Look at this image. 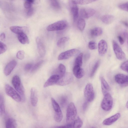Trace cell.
<instances>
[{
	"label": "cell",
	"instance_id": "1",
	"mask_svg": "<svg viewBox=\"0 0 128 128\" xmlns=\"http://www.w3.org/2000/svg\"><path fill=\"white\" fill-rule=\"evenodd\" d=\"M12 82L15 90L20 94L22 100H24L25 99L24 91L19 77L17 75L14 76L12 78Z\"/></svg>",
	"mask_w": 128,
	"mask_h": 128
},
{
	"label": "cell",
	"instance_id": "2",
	"mask_svg": "<svg viewBox=\"0 0 128 128\" xmlns=\"http://www.w3.org/2000/svg\"><path fill=\"white\" fill-rule=\"evenodd\" d=\"M77 114L76 108L72 102L69 104L66 110V122L67 124L73 123Z\"/></svg>",
	"mask_w": 128,
	"mask_h": 128
},
{
	"label": "cell",
	"instance_id": "3",
	"mask_svg": "<svg viewBox=\"0 0 128 128\" xmlns=\"http://www.w3.org/2000/svg\"><path fill=\"white\" fill-rule=\"evenodd\" d=\"M68 25V22L66 20H59L48 26L46 30L48 31L62 30L66 28Z\"/></svg>",
	"mask_w": 128,
	"mask_h": 128
},
{
	"label": "cell",
	"instance_id": "4",
	"mask_svg": "<svg viewBox=\"0 0 128 128\" xmlns=\"http://www.w3.org/2000/svg\"><path fill=\"white\" fill-rule=\"evenodd\" d=\"M113 104V99L110 94L107 93L104 95L101 103V107L104 110L108 111L110 110Z\"/></svg>",
	"mask_w": 128,
	"mask_h": 128
},
{
	"label": "cell",
	"instance_id": "5",
	"mask_svg": "<svg viewBox=\"0 0 128 128\" xmlns=\"http://www.w3.org/2000/svg\"><path fill=\"white\" fill-rule=\"evenodd\" d=\"M5 89L6 93L7 95L14 100L18 102L22 100V98L20 94L9 84H6Z\"/></svg>",
	"mask_w": 128,
	"mask_h": 128
},
{
	"label": "cell",
	"instance_id": "6",
	"mask_svg": "<svg viewBox=\"0 0 128 128\" xmlns=\"http://www.w3.org/2000/svg\"><path fill=\"white\" fill-rule=\"evenodd\" d=\"M84 93L85 98L88 102H91L94 100V93L92 84L89 83L86 85L84 90Z\"/></svg>",
	"mask_w": 128,
	"mask_h": 128
},
{
	"label": "cell",
	"instance_id": "7",
	"mask_svg": "<svg viewBox=\"0 0 128 128\" xmlns=\"http://www.w3.org/2000/svg\"><path fill=\"white\" fill-rule=\"evenodd\" d=\"M113 49L117 58L120 60H124L126 57L124 53L117 43L114 40L112 42Z\"/></svg>",
	"mask_w": 128,
	"mask_h": 128
},
{
	"label": "cell",
	"instance_id": "8",
	"mask_svg": "<svg viewBox=\"0 0 128 128\" xmlns=\"http://www.w3.org/2000/svg\"><path fill=\"white\" fill-rule=\"evenodd\" d=\"M79 51L76 49L68 50L60 53L58 56V60H62L68 59L78 54Z\"/></svg>",
	"mask_w": 128,
	"mask_h": 128
},
{
	"label": "cell",
	"instance_id": "9",
	"mask_svg": "<svg viewBox=\"0 0 128 128\" xmlns=\"http://www.w3.org/2000/svg\"><path fill=\"white\" fill-rule=\"evenodd\" d=\"M73 77L71 74L70 73H65L60 79L56 84L60 86H64L70 84L72 81Z\"/></svg>",
	"mask_w": 128,
	"mask_h": 128
},
{
	"label": "cell",
	"instance_id": "10",
	"mask_svg": "<svg viewBox=\"0 0 128 128\" xmlns=\"http://www.w3.org/2000/svg\"><path fill=\"white\" fill-rule=\"evenodd\" d=\"M69 5L74 21H76L78 16V8L77 4L74 0H69Z\"/></svg>",
	"mask_w": 128,
	"mask_h": 128
},
{
	"label": "cell",
	"instance_id": "11",
	"mask_svg": "<svg viewBox=\"0 0 128 128\" xmlns=\"http://www.w3.org/2000/svg\"><path fill=\"white\" fill-rule=\"evenodd\" d=\"M95 13L96 11L94 9L90 8H82L80 9V12L81 16L86 18L93 16Z\"/></svg>",
	"mask_w": 128,
	"mask_h": 128
},
{
	"label": "cell",
	"instance_id": "12",
	"mask_svg": "<svg viewBox=\"0 0 128 128\" xmlns=\"http://www.w3.org/2000/svg\"><path fill=\"white\" fill-rule=\"evenodd\" d=\"M60 77L58 74H54L51 76L44 83V87L46 88L49 86L56 84Z\"/></svg>",
	"mask_w": 128,
	"mask_h": 128
},
{
	"label": "cell",
	"instance_id": "13",
	"mask_svg": "<svg viewBox=\"0 0 128 128\" xmlns=\"http://www.w3.org/2000/svg\"><path fill=\"white\" fill-rule=\"evenodd\" d=\"M98 46L99 55L101 56H104L106 53L108 49L106 42L103 40H101L98 43Z\"/></svg>",
	"mask_w": 128,
	"mask_h": 128
},
{
	"label": "cell",
	"instance_id": "14",
	"mask_svg": "<svg viewBox=\"0 0 128 128\" xmlns=\"http://www.w3.org/2000/svg\"><path fill=\"white\" fill-rule=\"evenodd\" d=\"M17 64L16 61L13 60L8 63L5 66L4 70V73L6 76L10 74Z\"/></svg>",
	"mask_w": 128,
	"mask_h": 128
},
{
	"label": "cell",
	"instance_id": "15",
	"mask_svg": "<svg viewBox=\"0 0 128 128\" xmlns=\"http://www.w3.org/2000/svg\"><path fill=\"white\" fill-rule=\"evenodd\" d=\"M128 76L123 74H118L114 76L116 82L121 86H124L126 82Z\"/></svg>",
	"mask_w": 128,
	"mask_h": 128
},
{
	"label": "cell",
	"instance_id": "16",
	"mask_svg": "<svg viewBox=\"0 0 128 128\" xmlns=\"http://www.w3.org/2000/svg\"><path fill=\"white\" fill-rule=\"evenodd\" d=\"M10 29L12 32L18 34L22 33L26 34L28 31V28L26 26H12L10 27Z\"/></svg>",
	"mask_w": 128,
	"mask_h": 128
},
{
	"label": "cell",
	"instance_id": "17",
	"mask_svg": "<svg viewBox=\"0 0 128 128\" xmlns=\"http://www.w3.org/2000/svg\"><path fill=\"white\" fill-rule=\"evenodd\" d=\"M120 116V113H118L104 120L102 122L103 124L109 126L113 124L118 120Z\"/></svg>",
	"mask_w": 128,
	"mask_h": 128
},
{
	"label": "cell",
	"instance_id": "18",
	"mask_svg": "<svg viewBox=\"0 0 128 128\" xmlns=\"http://www.w3.org/2000/svg\"><path fill=\"white\" fill-rule=\"evenodd\" d=\"M36 41L37 44V49L38 54L40 56L44 57L45 54L46 52L44 46L38 37L36 38Z\"/></svg>",
	"mask_w": 128,
	"mask_h": 128
},
{
	"label": "cell",
	"instance_id": "19",
	"mask_svg": "<svg viewBox=\"0 0 128 128\" xmlns=\"http://www.w3.org/2000/svg\"><path fill=\"white\" fill-rule=\"evenodd\" d=\"M30 100L33 106L36 105L38 102V92L34 88H32L30 90Z\"/></svg>",
	"mask_w": 128,
	"mask_h": 128
},
{
	"label": "cell",
	"instance_id": "20",
	"mask_svg": "<svg viewBox=\"0 0 128 128\" xmlns=\"http://www.w3.org/2000/svg\"><path fill=\"white\" fill-rule=\"evenodd\" d=\"M72 70L74 74L77 78H82L84 74V70L79 66L75 65L73 67Z\"/></svg>",
	"mask_w": 128,
	"mask_h": 128
},
{
	"label": "cell",
	"instance_id": "21",
	"mask_svg": "<svg viewBox=\"0 0 128 128\" xmlns=\"http://www.w3.org/2000/svg\"><path fill=\"white\" fill-rule=\"evenodd\" d=\"M101 81L102 91L104 95L107 93L110 90V88L108 83L102 76L100 78Z\"/></svg>",
	"mask_w": 128,
	"mask_h": 128
},
{
	"label": "cell",
	"instance_id": "22",
	"mask_svg": "<svg viewBox=\"0 0 128 128\" xmlns=\"http://www.w3.org/2000/svg\"><path fill=\"white\" fill-rule=\"evenodd\" d=\"M18 38L20 42L23 44H28L29 43L28 37L25 33H22L18 34Z\"/></svg>",
	"mask_w": 128,
	"mask_h": 128
},
{
	"label": "cell",
	"instance_id": "23",
	"mask_svg": "<svg viewBox=\"0 0 128 128\" xmlns=\"http://www.w3.org/2000/svg\"><path fill=\"white\" fill-rule=\"evenodd\" d=\"M114 17L112 15L106 14L102 16L101 18L102 21L106 24L111 23L114 21Z\"/></svg>",
	"mask_w": 128,
	"mask_h": 128
},
{
	"label": "cell",
	"instance_id": "24",
	"mask_svg": "<svg viewBox=\"0 0 128 128\" xmlns=\"http://www.w3.org/2000/svg\"><path fill=\"white\" fill-rule=\"evenodd\" d=\"M17 125L15 120L12 118H9L6 120V127L7 128H16Z\"/></svg>",
	"mask_w": 128,
	"mask_h": 128
},
{
	"label": "cell",
	"instance_id": "25",
	"mask_svg": "<svg viewBox=\"0 0 128 128\" xmlns=\"http://www.w3.org/2000/svg\"><path fill=\"white\" fill-rule=\"evenodd\" d=\"M102 32V28L99 27H96L92 29L90 32L92 36H96L101 35Z\"/></svg>",
	"mask_w": 128,
	"mask_h": 128
},
{
	"label": "cell",
	"instance_id": "26",
	"mask_svg": "<svg viewBox=\"0 0 128 128\" xmlns=\"http://www.w3.org/2000/svg\"><path fill=\"white\" fill-rule=\"evenodd\" d=\"M51 100L52 104L55 112L62 111L58 104L55 100L53 98H52Z\"/></svg>",
	"mask_w": 128,
	"mask_h": 128
},
{
	"label": "cell",
	"instance_id": "27",
	"mask_svg": "<svg viewBox=\"0 0 128 128\" xmlns=\"http://www.w3.org/2000/svg\"><path fill=\"white\" fill-rule=\"evenodd\" d=\"M77 26L79 29L81 31H83L84 28L86 25V23L84 20L82 18H79L78 21Z\"/></svg>",
	"mask_w": 128,
	"mask_h": 128
},
{
	"label": "cell",
	"instance_id": "28",
	"mask_svg": "<svg viewBox=\"0 0 128 128\" xmlns=\"http://www.w3.org/2000/svg\"><path fill=\"white\" fill-rule=\"evenodd\" d=\"M83 54L82 53L80 54L76 57L75 60V65L81 67L82 64Z\"/></svg>",
	"mask_w": 128,
	"mask_h": 128
},
{
	"label": "cell",
	"instance_id": "29",
	"mask_svg": "<svg viewBox=\"0 0 128 128\" xmlns=\"http://www.w3.org/2000/svg\"><path fill=\"white\" fill-rule=\"evenodd\" d=\"M100 60H98L95 63L92 69L90 74V77H92L94 75L97 69L100 65Z\"/></svg>",
	"mask_w": 128,
	"mask_h": 128
},
{
	"label": "cell",
	"instance_id": "30",
	"mask_svg": "<svg viewBox=\"0 0 128 128\" xmlns=\"http://www.w3.org/2000/svg\"><path fill=\"white\" fill-rule=\"evenodd\" d=\"M66 68L62 64H60L58 66V75L60 78L62 76L66 73Z\"/></svg>",
	"mask_w": 128,
	"mask_h": 128
},
{
	"label": "cell",
	"instance_id": "31",
	"mask_svg": "<svg viewBox=\"0 0 128 128\" xmlns=\"http://www.w3.org/2000/svg\"><path fill=\"white\" fill-rule=\"evenodd\" d=\"M82 124V121L79 116H78L73 122V128H80L81 127Z\"/></svg>",
	"mask_w": 128,
	"mask_h": 128
},
{
	"label": "cell",
	"instance_id": "32",
	"mask_svg": "<svg viewBox=\"0 0 128 128\" xmlns=\"http://www.w3.org/2000/svg\"><path fill=\"white\" fill-rule=\"evenodd\" d=\"M5 107L4 98L1 94L0 96V114L2 115L5 112Z\"/></svg>",
	"mask_w": 128,
	"mask_h": 128
},
{
	"label": "cell",
	"instance_id": "33",
	"mask_svg": "<svg viewBox=\"0 0 128 128\" xmlns=\"http://www.w3.org/2000/svg\"><path fill=\"white\" fill-rule=\"evenodd\" d=\"M77 4L84 5L91 3L98 0H74Z\"/></svg>",
	"mask_w": 128,
	"mask_h": 128
},
{
	"label": "cell",
	"instance_id": "34",
	"mask_svg": "<svg viewBox=\"0 0 128 128\" xmlns=\"http://www.w3.org/2000/svg\"><path fill=\"white\" fill-rule=\"evenodd\" d=\"M69 39L67 37H63L60 39L58 41L57 45L58 47H60L68 41Z\"/></svg>",
	"mask_w": 128,
	"mask_h": 128
},
{
	"label": "cell",
	"instance_id": "35",
	"mask_svg": "<svg viewBox=\"0 0 128 128\" xmlns=\"http://www.w3.org/2000/svg\"><path fill=\"white\" fill-rule=\"evenodd\" d=\"M54 118L56 122H60L63 118V115L62 111L58 112H55Z\"/></svg>",
	"mask_w": 128,
	"mask_h": 128
},
{
	"label": "cell",
	"instance_id": "36",
	"mask_svg": "<svg viewBox=\"0 0 128 128\" xmlns=\"http://www.w3.org/2000/svg\"><path fill=\"white\" fill-rule=\"evenodd\" d=\"M44 61L42 60L39 61L36 63L33 66L31 69V71L33 72L37 70L41 66L43 63Z\"/></svg>",
	"mask_w": 128,
	"mask_h": 128
},
{
	"label": "cell",
	"instance_id": "37",
	"mask_svg": "<svg viewBox=\"0 0 128 128\" xmlns=\"http://www.w3.org/2000/svg\"><path fill=\"white\" fill-rule=\"evenodd\" d=\"M52 6L56 9L60 8V6L58 2L56 0H50Z\"/></svg>",
	"mask_w": 128,
	"mask_h": 128
},
{
	"label": "cell",
	"instance_id": "38",
	"mask_svg": "<svg viewBox=\"0 0 128 128\" xmlns=\"http://www.w3.org/2000/svg\"><path fill=\"white\" fill-rule=\"evenodd\" d=\"M7 49L6 45L1 41L0 42V54H1L4 52Z\"/></svg>",
	"mask_w": 128,
	"mask_h": 128
},
{
	"label": "cell",
	"instance_id": "39",
	"mask_svg": "<svg viewBox=\"0 0 128 128\" xmlns=\"http://www.w3.org/2000/svg\"><path fill=\"white\" fill-rule=\"evenodd\" d=\"M68 101V98L66 96H62L60 98V100L61 105L62 106H65L67 103Z\"/></svg>",
	"mask_w": 128,
	"mask_h": 128
},
{
	"label": "cell",
	"instance_id": "40",
	"mask_svg": "<svg viewBox=\"0 0 128 128\" xmlns=\"http://www.w3.org/2000/svg\"><path fill=\"white\" fill-rule=\"evenodd\" d=\"M120 68L123 70L128 72V60L122 64L120 65Z\"/></svg>",
	"mask_w": 128,
	"mask_h": 128
},
{
	"label": "cell",
	"instance_id": "41",
	"mask_svg": "<svg viewBox=\"0 0 128 128\" xmlns=\"http://www.w3.org/2000/svg\"><path fill=\"white\" fill-rule=\"evenodd\" d=\"M88 47L91 50H95L97 48L96 44L94 41H90L89 42Z\"/></svg>",
	"mask_w": 128,
	"mask_h": 128
},
{
	"label": "cell",
	"instance_id": "42",
	"mask_svg": "<svg viewBox=\"0 0 128 128\" xmlns=\"http://www.w3.org/2000/svg\"><path fill=\"white\" fill-rule=\"evenodd\" d=\"M17 58L19 60L23 59L24 56V51L20 50L18 51L16 55Z\"/></svg>",
	"mask_w": 128,
	"mask_h": 128
},
{
	"label": "cell",
	"instance_id": "43",
	"mask_svg": "<svg viewBox=\"0 0 128 128\" xmlns=\"http://www.w3.org/2000/svg\"><path fill=\"white\" fill-rule=\"evenodd\" d=\"M119 7L122 10L128 12V2L120 4Z\"/></svg>",
	"mask_w": 128,
	"mask_h": 128
},
{
	"label": "cell",
	"instance_id": "44",
	"mask_svg": "<svg viewBox=\"0 0 128 128\" xmlns=\"http://www.w3.org/2000/svg\"><path fill=\"white\" fill-rule=\"evenodd\" d=\"M34 9L32 7L28 9L26 12V15L28 16H32L34 14Z\"/></svg>",
	"mask_w": 128,
	"mask_h": 128
},
{
	"label": "cell",
	"instance_id": "45",
	"mask_svg": "<svg viewBox=\"0 0 128 128\" xmlns=\"http://www.w3.org/2000/svg\"><path fill=\"white\" fill-rule=\"evenodd\" d=\"M32 4L30 2L26 0L24 2V8L27 9L32 7Z\"/></svg>",
	"mask_w": 128,
	"mask_h": 128
},
{
	"label": "cell",
	"instance_id": "46",
	"mask_svg": "<svg viewBox=\"0 0 128 128\" xmlns=\"http://www.w3.org/2000/svg\"><path fill=\"white\" fill-rule=\"evenodd\" d=\"M33 66L32 64L28 63L26 64L24 66V69L25 71H28L32 69Z\"/></svg>",
	"mask_w": 128,
	"mask_h": 128
},
{
	"label": "cell",
	"instance_id": "47",
	"mask_svg": "<svg viewBox=\"0 0 128 128\" xmlns=\"http://www.w3.org/2000/svg\"><path fill=\"white\" fill-rule=\"evenodd\" d=\"M28 1L32 4H39L40 2V0H26Z\"/></svg>",
	"mask_w": 128,
	"mask_h": 128
},
{
	"label": "cell",
	"instance_id": "48",
	"mask_svg": "<svg viewBox=\"0 0 128 128\" xmlns=\"http://www.w3.org/2000/svg\"><path fill=\"white\" fill-rule=\"evenodd\" d=\"M118 38L120 44H123L124 43V40L123 38L120 36H118Z\"/></svg>",
	"mask_w": 128,
	"mask_h": 128
},
{
	"label": "cell",
	"instance_id": "49",
	"mask_svg": "<svg viewBox=\"0 0 128 128\" xmlns=\"http://www.w3.org/2000/svg\"><path fill=\"white\" fill-rule=\"evenodd\" d=\"M0 39L2 41H4L6 39V36L4 32L1 33L0 34Z\"/></svg>",
	"mask_w": 128,
	"mask_h": 128
},
{
	"label": "cell",
	"instance_id": "50",
	"mask_svg": "<svg viewBox=\"0 0 128 128\" xmlns=\"http://www.w3.org/2000/svg\"><path fill=\"white\" fill-rule=\"evenodd\" d=\"M88 102L86 101L83 104L82 106V108L83 110H85L86 109L88 106Z\"/></svg>",
	"mask_w": 128,
	"mask_h": 128
},
{
	"label": "cell",
	"instance_id": "51",
	"mask_svg": "<svg viewBox=\"0 0 128 128\" xmlns=\"http://www.w3.org/2000/svg\"><path fill=\"white\" fill-rule=\"evenodd\" d=\"M122 23L123 24L126 26L128 27V23L126 22L122 21Z\"/></svg>",
	"mask_w": 128,
	"mask_h": 128
},
{
	"label": "cell",
	"instance_id": "52",
	"mask_svg": "<svg viewBox=\"0 0 128 128\" xmlns=\"http://www.w3.org/2000/svg\"><path fill=\"white\" fill-rule=\"evenodd\" d=\"M128 78L127 82L124 85V86H128Z\"/></svg>",
	"mask_w": 128,
	"mask_h": 128
},
{
	"label": "cell",
	"instance_id": "53",
	"mask_svg": "<svg viewBox=\"0 0 128 128\" xmlns=\"http://www.w3.org/2000/svg\"><path fill=\"white\" fill-rule=\"evenodd\" d=\"M126 108H128V102H127L126 104Z\"/></svg>",
	"mask_w": 128,
	"mask_h": 128
},
{
	"label": "cell",
	"instance_id": "54",
	"mask_svg": "<svg viewBox=\"0 0 128 128\" xmlns=\"http://www.w3.org/2000/svg\"></svg>",
	"mask_w": 128,
	"mask_h": 128
}]
</instances>
